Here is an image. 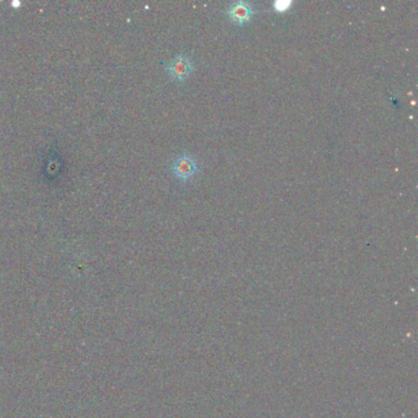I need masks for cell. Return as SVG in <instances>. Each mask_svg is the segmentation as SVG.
Instances as JSON below:
<instances>
[{
  "label": "cell",
  "instance_id": "2",
  "mask_svg": "<svg viewBox=\"0 0 418 418\" xmlns=\"http://www.w3.org/2000/svg\"><path fill=\"white\" fill-rule=\"evenodd\" d=\"M166 70L175 81L182 83L193 72V61L188 55L178 54L168 63Z\"/></svg>",
  "mask_w": 418,
  "mask_h": 418
},
{
  "label": "cell",
  "instance_id": "1",
  "mask_svg": "<svg viewBox=\"0 0 418 418\" xmlns=\"http://www.w3.org/2000/svg\"><path fill=\"white\" fill-rule=\"evenodd\" d=\"M171 168L177 179H179L183 183L193 179L199 172L197 159L194 157L193 155L188 154V152L178 155L172 162Z\"/></svg>",
  "mask_w": 418,
  "mask_h": 418
},
{
  "label": "cell",
  "instance_id": "4",
  "mask_svg": "<svg viewBox=\"0 0 418 418\" xmlns=\"http://www.w3.org/2000/svg\"><path fill=\"white\" fill-rule=\"evenodd\" d=\"M292 6L290 1H276L275 8L277 11H285L288 6Z\"/></svg>",
  "mask_w": 418,
  "mask_h": 418
},
{
  "label": "cell",
  "instance_id": "3",
  "mask_svg": "<svg viewBox=\"0 0 418 418\" xmlns=\"http://www.w3.org/2000/svg\"><path fill=\"white\" fill-rule=\"evenodd\" d=\"M227 15L231 19L232 22L237 25H244L247 23L254 14V6L248 1H235L227 8Z\"/></svg>",
  "mask_w": 418,
  "mask_h": 418
}]
</instances>
